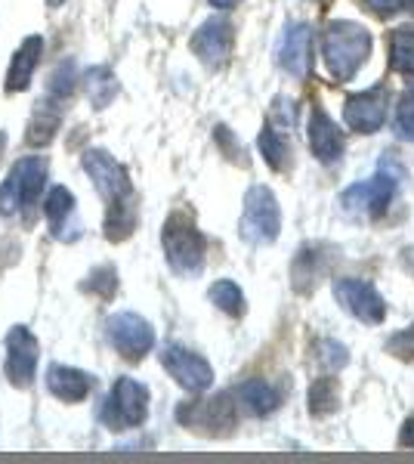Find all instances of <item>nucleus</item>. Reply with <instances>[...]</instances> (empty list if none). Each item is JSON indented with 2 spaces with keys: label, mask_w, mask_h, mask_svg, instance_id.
I'll list each match as a JSON object with an SVG mask.
<instances>
[{
  "label": "nucleus",
  "mask_w": 414,
  "mask_h": 464,
  "mask_svg": "<svg viewBox=\"0 0 414 464\" xmlns=\"http://www.w3.org/2000/svg\"><path fill=\"white\" fill-rule=\"evenodd\" d=\"M390 65L405 78H414V25H399L390 34Z\"/></svg>",
  "instance_id": "24"
},
{
  "label": "nucleus",
  "mask_w": 414,
  "mask_h": 464,
  "mask_svg": "<svg viewBox=\"0 0 414 464\" xmlns=\"http://www.w3.org/2000/svg\"><path fill=\"white\" fill-rule=\"evenodd\" d=\"M105 334H109L111 347L124 359H130V362H140V359L155 347L152 325L142 316H137V313H115V316H109Z\"/></svg>",
  "instance_id": "9"
},
{
  "label": "nucleus",
  "mask_w": 414,
  "mask_h": 464,
  "mask_svg": "<svg viewBox=\"0 0 414 464\" xmlns=\"http://www.w3.org/2000/svg\"><path fill=\"white\" fill-rule=\"evenodd\" d=\"M43 211H47L50 232L59 242H74V238H81V223L74 220V196L65 186H53L47 201H43Z\"/></svg>",
  "instance_id": "18"
},
{
  "label": "nucleus",
  "mask_w": 414,
  "mask_h": 464,
  "mask_svg": "<svg viewBox=\"0 0 414 464\" xmlns=\"http://www.w3.org/2000/svg\"><path fill=\"white\" fill-rule=\"evenodd\" d=\"M214 140H217V146L223 149V155H226V159H229V161H236L238 168H247V159H245V146L238 143V137H236V133L229 130V127H226V124H220V127H217V130H214Z\"/></svg>",
  "instance_id": "32"
},
{
  "label": "nucleus",
  "mask_w": 414,
  "mask_h": 464,
  "mask_svg": "<svg viewBox=\"0 0 414 464\" xmlns=\"http://www.w3.org/2000/svg\"><path fill=\"white\" fill-rule=\"evenodd\" d=\"M315 359H319L322 369L328 372H341L346 362H350V353H346V347L341 341H331V338H322L315 343Z\"/></svg>",
  "instance_id": "29"
},
{
  "label": "nucleus",
  "mask_w": 414,
  "mask_h": 464,
  "mask_svg": "<svg viewBox=\"0 0 414 464\" xmlns=\"http://www.w3.org/2000/svg\"><path fill=\"white\" fill-rule=\"evenodd\" d=\"M402 264L409 266V273L414 276V248H409V251H402Z\"/></svg>",
  "instance_id": "38"
},
{
  "label": "nucleus",
  "mask_w": 414,
  "mask_h": 464,
  "mask_svg": "<svg viewBox=\"0 0 414 464\" xmlns=\"http://www.w3.org/2000/svg\"><path fill=\"white\" fill-rule=\"evenodd\" d=\"M161 365L168 369V375L189 393H201L214 384V369H210L207 359L179 347V343H168V347L161 350Z\"/></svg>",
  "instance_id": "12"
},
{
  "label": "nucleus",
  "mask_w": 414,
  "mask_h": 464,
  "mask_svg": "<svg viewBox=\"0 0 414 464\" xmlns=\"http://www.w3.org/2000/svg\"><path fill=\"white\" fill-rule=\"evenodd\" d=\"M84 90H87V100L93 102V109H105L111 106V100L118 96V78L111 74V69H105V65H93L87 74H84Z\"/></svg>",
  "instance_id": "23"
},
{
  "label": "nucleus",
  "mask_w": 414,
  "mask_h": 464,
  "mask_svg": "<svg viewBox=\"0 0 414 464\" xmlns=\"http://www.w3.org/2000/svg\"><path fill=\"white\" fill-rule=\"evenodd\" d=\"M34 369H37V341L28 328L16 325L10 334H6L4 372H6V378H10V384L28 387L34 381Z\"/></svg>",
  "instance_id": "15"
},
{
  "label": "nucleus",
  "mask_w": 414,
  "mask_h": 464,
  "mask_svg": "<svg viewBox=\"0 0 414 464\" xmlns=\"http://www.w3.org/2000/svg\"><path fill=\"white\" fill-rule=\"evenodd\" d=\"M146 418H149V387L133 378H118L115 391L105 400L102 421L111 430H124V428H140Z\"/></svg>",
  "instance_id": "8"
},
{
  "label": "nucleus",
  "mask_w": 414,
  "mask_h": 464,
  "mask_svg": "<svg viewBox=\"0 0 414 464\" xmlns=\"http://www.w3.org/2000/svg\"><path fill=\"white\" fill-rule=\"evenodd\" d=\"M56 127H59V111L53 109L47 102H41L34 111V118H32V124H28V130H25V143L28 146H47L53 137H56Z\"/></svg>",
  "instance_id": "27"
},
{
  "label": "nucleus",
  "mask_w": 414,
  "mask_h": 464,
  "mask_svg": "<svg viewBox=\"0 0 414 464\" xmlns=\"http://www.w3.org/2000/svg\"><path fill=\"white\" fill-rule=\"evenodd\" d=\"M362 4H365V10L374 13L378 19H390L393 13L402 10V0H362Z\"/></svg>",
  "instance_id": "35"
},
{
  "label": "nucleus",
  "mask_w": 414,
  "mask_h": 464,
  "mask_svg": "<svg viewBox=\"0 0 414 464\" xmlns=\"http://www.w3.org/2000/svg\"><path fill=\"white\" fill-rule=\"evenodd\" d=\"M93 387V378L72 365H50L47 369V391L63 402H81Z\"/></svg>",
  "instance_id": "19"
},
{
  "label": "nucleus",
  "mask_w": 414,
  "mask_h": 464,
  "mask_svg": "<svg viewBox=\"0 0 414 464\" xmlns=\"http://www.w3.org/2000/svg\"><path fill=\"white\" fill-rule=\"evenodd\" d=\"M374 37L365 25L350 19H334L328 22L325 37H322V53H325V65L331 72V78L337 84H346V81L356 78V72L362 69L371 56Z\"/></svg>",
  "instance_id": "1"
},
{
  "label": "nucleus",
  "mask_w": 414,
  "mask_h": 464,
  "mask_svg": "<svg viewBox=\"0 0 414 464\" xmlns=\"http://www.w3.org/2000/svg\"><path fill=\"white\" fill-rule=\"evenodd\" d=\"M74 78H78V69H74L72 59L59 63L56 72H53V78H50V96H56V100H69V96L74 93Z\"/></svg>",
  "instance_id": "30"
},
{
  "label": "nucleus",
  "mask_w": 414,
  "mask_h": 464,
  "mask_svg": "<svg viewBox=\"0 0 414 464\" xmlns=\"http://www.w3.org/2000/svg\"><path fill=\"white\" fill-rule=\"evenodd\" d=\"M236 47V28L226 19H207L198 32L192 34V53L207 65V69H223L232 59Z\"/></svg>",
  "instance_id": "13"
},
{
  "label": "nucleus",
  "mask_w": 414,
  "mask_h": 464,
  "mask_svg": "<svg viewBox=\"0 0 414 464\" xmlns=\"http://www.w3.org/2000/svg\"><path fill=\"white\" fill-rule=\"evenodd\" d=\"M84 170L93 179V186L100 189L105 198V211H115V208H130L133 205V186L130 174L121 161L111 159L105 149H87L84 152Z\"/></svg>",
  "instance_id": "6"
},
{
  "label": "nucleus",
  "mask_w": 414,
  "mask_h": 464,
  "mask_svg": "<svg viewBox=\"0 0 414 464\" xmlns=\"http://www.w3.org/2000/svg\"><path fill=\"white\" fill-rule=\"evenodd\" d=\"M294 118H297V106H294L288 96H278L273 102V124H282V130H284V127L294 124Z\"/></svg>",
  "instance_id": "34"
},
{
  "label": "nucleus",
  "mask_w": 414,
  "mask_h": 464,
  "mask_svg": "<svg viewBox=\"0 0 414 464\" xmlns=\"http://www.w3.org/2000/svg\"><path fill=\"white\" fill-rule=\"evenodd\" d=\"M4 146H6V133L0 130V152H4Z\"/></svg>",
  "instance_id": "40"
},
{
  "label": "nucleus",
  "mask_w": 414,
  "mask_h": 464,
  "mask_svg": "<svg viewBox=\"0 0 414 464\" xmlns=\"http://www.w3.org/2000/svg\"><path fill=\"white\" fill-rule=\"evenodd\" d=\"M334 297L350 316H356L359 322H365V325H380V322L387 319V304H383L380 291L365 279H352V276L337 279Z\"/></svg>",
  "instance_id": "10"
},
{
  "label": "nucleus",
  "mask_w": 414,
  "mask_h": 464,
  "mask_svg": "<svg viewBox=\"0 0 414 464\" xmlns=\"http://www.w3.org/2000/svg\"><path fill=\"white\" fill-rule=\"evenodd\" d=\"M177 421L183 428H189L192 433L201 437H232L238 424V409H236V393H217L210 400H195L183 402L177 409Z\"/></svg>",
  "instance_id": "4"
},
{
  "label": "nucleus",
  "mask_w": 414,
  "mask_h": 464,
  "mask_svg": "<svg viewBox=\"0 0 414 464\" xmlns=\"http://www.w3.org/2000/svg\"><path fill=\"white\" fill-rule=\"evenodd\" d=\"M41 50H43V41L37 34L25 37V44L16 50V56H13V63H10V72H6V90H10V93H19V90H25L32 84V74L37 69V63H41Z\"/></svg>",
  "instance_id": "21"
},
{
  "label": "nucleus",
  "mask_w": 414,
  "mask_h": 464,
  "mask_svg": "<svg viewBox=\"0 0 414 464\" xmlns=\"http://www.w3.org/2000/svg\"><path fill=\"white\" fill-rule=\"evenodd\" d=\"M393 130L399 140L405 143H414V87L405 90L402 100L396 106V118H393Z\"/></svg>",
  "instance_id": "28"
},
{
  "label": "nucleus",
  "mask_w": 414,
  "mask_h": 464,
  "mask_svg": "<svg viewBox=\"0 0 414 464\" xmlns=\"http://www.w3.org/2000/svg\"><path fill=\"white\" fill-rule=\"evenodd\" d=\"M50 164L47 159H22L13 164L10 177L0 186V214L13 217L19 208L34 205V198L41 196L43 183H47Z\"/></svg>",
  "instance_id": "7"
},
{
  "label": "nucleus",
  "mask_w": 414,
  "mask_h": 464,
  "mask_svg": "<svg viewBox=\"0 0 414 464\" xmlns=\"http://www.w3.org/2000/svg\"><path fill=\"white\" fill-rule=\"evenodd\" d=\"M210 6H217V10H232V6L238 4V0H207Z\"/></svg>",
  "instance_id": "37"
},
{
  "label": "nucleus",
  "mask_w": 414,
  "mask_h": 464,
  "mask_svg": "<svg viewBox=\"0 0 414 464\" xmlns=\"http://www.w3.org/2000/svg\"><path fill=\"white\" fill-rule=\"evenodd\" d=\"M402 6H405V10H411V13H414V0H402Z\"/></svg>",
  "instance_id": "39"
},
{
  "label": "nucleus",
  "mask_w": 414,
  "mask_h": 464,
  "mask_svg": "<svg viewBox=\"0 0 414 464\" xmlns=\"http://www.w3.org/2000/svg\"><path fill=\"white\" fill-rule=\"evenodd\" d=\"M65 4V0H50V6H63Z\"/></svg>",
  "instance_id": "41"
},
{
  "label": "nucleus",
  "mask_w": 414,
  "mask_h": 464,
  "mask_svg": "<svg viewBox=\"0 0 414 464\" xmlns=\"http://www.w3.org/2000/svg\"><path fill=\"white\" fill-rule=\"evenodd\" d=\"M282 232V211H278V198L269 186H251L245 196V211L238 220V236L247 245H273Z\"/></svg>",
  "instance_id": "5"
},
{
  "label": "nucleus",
  "mask_w": 414,
  "mask_h": 464,
  "mask_svg": "<svg viewBox=\"0 0 414 464\" xmlns=\"http://www.w3.org/2000/svg\"><path fill=\"white\" fill-rule=\"evenodd\" d=\"M399 446L414 449V418H405V421H402V430H399Z\"/></svg>",
  "instance_id": "36"
},
{
  "label": "nucleus",
  "mask_w": 414,
  "mask_h": 464,
  "mask_svg": "<svg viewBox=\"0 0 414 464\" xmlns=\"http://www.w3.org/2000/svg\"><path fill=\"white\" fill-rule=\"evenodd\" d=\"M306 402H310V411L315 418H325V415H331V411H337V402H341V384H337L334 372L325 378L313 381Z\"/></svg>",
  "instance_id": "26"
},
{
  "label": "nucleus",
  "mask_w": 414,
  "mask_h": 464,
  "mask_svg": "<svg viewBox=\"0 0 414 464\" xmlns=\"http://www.w3.org/2000/svg\"><path fill=\"white\" fill-rule=\"evenodd\" d=\"M334 248L331 245H322V242H313V245H303L291 260V288L294 295H313L322 282L328 279L331 266H334Z\"/></svg>",
  "instance_id": "11"
},
{
  "label": "nucleus",
  "mask_w": 414,
  "mask_h": 464,
  "mask_svg": "<svg viewBox=\"0 0 414 464\" xmlns=\"http://www.w3.org/2000/svg\"><path fill=\"white\" fill-rule=\"evenodd\" d=\"M236 400L242 402V409L254 418H266L282 406V393H278V387L269 384V381H263V378L245 381V384L236 391Z\"/></svg>",
  "instance_id": "20"
},
{
  "label": "nucleus",
  "mask_w": 414,
  "mask_h": 464,
  "mask_svg": "<svg viewBox=\"0 0 414 464\" xmlns=\"http://www.w3.org/2000/svg\"><path fill=\"white\" fill-rule=\"evenodd\" d=\"M278 65L291 78H306L313 69V28L306 22H291L278 47Z\"/></svg>",
  "instance_id": "17"
},
{
  "label": "nucleus",
  "mask_w": 414,
  "mask_h": 464,
  "mask_svg": "<svg viewBox=\"0 0 414 464\" xmlns=\"http://www.w3.org/2000/svg\"><path fill=\"white\" fill-rule=\"evenodd\" d=\"M161 245L168 254V264L177 276H198L205 269L207 242L201 229L192 223L189 214H170L161 232Z\"/></svg>",
  "instance_id": "3"
},
{
  "label": "nucleus",
  "mask_w": 414,
  "mask_h": 464,
  "mask_svg": "<svg viewBox=\"0 0 414 464\" xmlns=\"http://www.w3.org/2000/svg\"><path fill=\"white\" fill-rule=\"evenodd\" d=\"M207 297H210V304L217 306L220 313H226V316H232V319H242L245 313H247V301H245V291L236 285L232 279H220V282H214L207 291Z\"/></svg>",
  "instance_id": "25"
},
{
  "label": "nucleus",
  "mask_w": 414,
  "mask_h": 464,
  "mask_svg": "<svg viewBox=\"0 0 414 464\" xmlns=\"http://www.w3.org/2000/svg\"><path fill=\"white\" fill-rule=\"evenodd\" d=\"M409 170L405 164L396 159L393 152H383V159L378 161V174L362 183H352L343 189L341 205L346 214H365L371 220H380L387 214V208L393 205V198L399 196V186L405 183Z\"/></svg>",
  "instance_id": "2"
},
{
  "label": "nucleus",
  "mask_w": 414,
  "mask_h": 464,
  "mask_svg": "<svg viewBox=\"0 0 414 464\" xmlns=\"http://www.w3.org/2000/svg\"><path fill=\"white\" fill-rule=\"evenodd\" d=\"M387 353L402 359V362H414V322L405 332H396L393 338L387 341Z\"/></svg>",
  "instance_id": "33"
},
{
  "label": "nucleus",
  "mask_w": 414,
  "mask_h": 464,
  "mask_svg": "<svg viewBox=\"0 0 414 464\" xmlns=\"http://www.w3.org/2000/svg\"><path fill=\"white\" fill-rule=\"evenodd\" d=\"M306 133H310V152L319 159L322 164H337L346 149L343 130L331 121V115L322 106L310 109V124H306Z\"/></svg>",
  "instance_id": "16"
},
{
  "label": "nucleus",
  "mask_w": 414,
  "mask_h": 464,
  "mask_svg": "<svg viewBox=\"0 0 414 464\" xmlns=\"http://www.w3.org/2000/svg\"><path fill=\"white\" fill-rule=\"evenodd\" d=\"M343 121L356 133H378L387 121V87H368L343 102Z\"/></svg>",
  "instance_id": "14"
},
{
  "label": "nucleus",
  "mask_w": 414,
  "mask_h": 464,
  "mask_svg": "<svg viewBox=\"0 0 414 464\" xmlns=\"http://www.w3.org/2000/svg\"><path fill=\"white\" fill-rule=\"evenodd\" d=\"M257 146H260L263 161H266L275 174H288L291 170V146H288V140H284V133L278 130L273 121L263 124Z\"/></svg>",
  "instance_id": "22"
},
{
  "label": "nucleus",
  "mask_w": 414,
  "mask_h": 464,
  "mask_svg": "<svg viewBox=\"0 0 414 464\" xmlns=\"http://www.w3.org/2000/svg\"><path fill=\"white\" fill-rule=\"evenodd\" d=\"M84 288H87V291H93V295H100L102 301L115 297V291H118V273H115V266H100V269H93V273L87 276Z\"/></svg>",
  "instance_id": "31"
}]
</instances>
